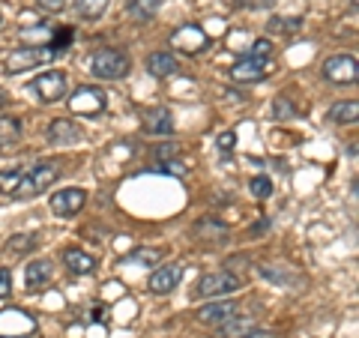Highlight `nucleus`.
Wrapping results in <instances>:
<instances>
[{
	"label": "nucleus",
	"instance_id": "6",
	"mask_svg": "<svg viewBox=\"0 0 359 338\" xmlns=\"http://www.w3.org/2000/svg\"><path fill=\"white\" fill-rule=\"evenodd\" d=\"M105 108H108V96H105V90H99V87L84 84L69 96V111L72 114L96 117V114H102Z\"/></svg>",
	"mask_w": 359,
	"mask_h": 338
},
{
	"label": "nucleus",
	"instance_id": "4",
	"mask_svg": "<svg viewBox=\"0 0 359 338\" xmlns=\"http://www.w3.org/2000/svg\"><path fill=\"white\" fill-rule=\"evenodd\" d=\"M132 69L129 58L117 48H99L93 54V60H90V72L96 78H102V81H120V78H126Z\"/></svg>",
	"mask_w": 359,
	"mask_h": 338
},
{
	"label": "nucleus",
	"instance_id": "10",
	"mask_svg": "<svg viewBox=\"0 0 359 338\" xmlns=\"http://www.w3.org/2000/svg\"><path fill=\"white\" fill-rule=\"evenodd\" d=\"M84 204H87V191L84 189H60L57 195H51V210L57 212L60 219H72V216H78V212L84 210Z\"/></svg>",
	"mask_w": 359,
	"mask_h": 338
},
{
	"label": "nucleus",
	"instance_id": "35",
	"mask_svg": "<svg viewBox=\"0 0 359 338\" xmlns=\"http://www.w3.org/2000/svg\"><path fill=\"white\" fill-rule=\"evenodd\" d=\"M13 290V273L9 269H0V297H6Z\"/></svg>",
	"mask_w": 359,
	"mask_h": 338
},
{
	"label": "nucleus",
	"instance_id": "2",
	"mask_svg": "<svg viewBox=\"0 0 359 338\" xmlns=\"http://www.w3.org/2000/svg\"><path fill=\"white\" fill-rule=\"evenodd\" d=\"M54 58H60V51L54 45H25V48H15L6 58V72H30L36 66L51 63Z\"/></svg>",
	"mask_w": 359,
	"mask_h": 338
},
{
	"label": "nucleus",
	"instance_id": "32",
	"mask_svg": "<svg viewBox=\"0 0 359 338\" xmlns=\"http://www.w3.org/2000/svg\"><path fill=\"white\" fill-rule=\"evenodd\" d=\"M69 42H72V30H69V27H63V30L54 33V42H51V45L63 54V51H66V45H69Z\"/></svg>",
	"mask_w": 359,
	"mask_h": 338
},
{
	"label": "nucleus",
	"instance_id": "30",
	"mask_svg": "<svg viewBox=\"0 0 359 338\" xmlns=\"http://www.w3.org/2000/svg\"><path fill=\"white\" fill-rule=\"evenodd\" d=\"M269 51H273V42H269V39H255V42H252V54H249V58L264 60V63H266Z\"/></svg>",
	"mask_w": 359,
	"mask_h": 338
},
{
	"label": "nucleus",
	"instance_id": "27",
	"mask_svg": "<svg viewBox=\"0 0 359 338\" xmlns=\"http://www.w3.org/2000/svg\"><path fill=\"white\" fill-rule=\"evenodd\" d=\"M249 326H252V320H245V318H240V314H233L231 320H224V323H222L219 338H231V335H237L240 330H249Z\"/></svg>",
	"mask_w": 359,
	"mask_h": 338
},
{
	"label": "nucleus",
	"instance_id": "21",
	"mask_svg": "<svg viewBox=\"0 0 359 338\" xmlns=\"http://www.w3.org/2000/svg\"><path fill=\"white\" fill-rule=\"evenodd\" d=\"M162 0H126V13L135 21H150L156 13H159Z\"/></svg>",
	"mask_w": 359,
	"mask_h": 338
},
{
	"label": "nucleus",
	"instance_id": "9",
	"mask_svg": "<svg viewBox=\"0 0 359 338\" xmlns=\"http://www.w3.org/2000/svg\"><path fill=\"white\" fill-rule=\"evenodd\" d=\"M323 78L332 84H356V75H359V63L353 54H335V58L323 60Z\"/></svg>",
	"mask_w": 359,
	"mask_h": 338
},
{
	"label": "nucleus",
	"instance_id": "20",
	"mask_svg": "<svg viewBox=\"0 0 359 338\" xmlns=\"http://www.w3.org/2000/svg\"><path fill=\"white\" fill-rule=\"evenodd\" d=\"M21 141V120L18 117H0V150H9Z\"/></svg>",
	"mask_w": 359,
	"mask_h": 338
},
{
	"label": "nucleus",
	"instance_id": "8",
	"mask_svg": "<svg viewBox=\"0 0 359 338\" xmlns=\"http://www.w3.org/2000/svg\"><path fill=\"white\" fill-rule=\"evenodd\" d=\"M186 276V264H165V266H156L150 278H147V288H150V294L156 297H168L171 290L180 288V281H183Z\"/></svg>",
	"mask_w": 359,
	"mask_h": 338
},
{
	"label": "nucleus",
	"instance_id": "25",
	"mask_svg": "<svg viewBox=\"0 0 359 338\" xmlns=\"http://www.w3.org/2000/svg\"><path fill=\"white\" fill-rule=\"evenodd\" d=\"M21 177H25V168H4L0 171V195H9L13 198L15 195V189L21 186Z\"/></svg>",
	"mask_w": 359,
	"mask_h": 338
},
{
	"label": "nucleus",
	"instance_id": "5",
	"mask_svg": "<svg viewBox=\"0 0 359 338\" xmlns=\"http://www.w3.org/2000/svg\"><path fill=\"white\" fill-rule=\"evenodd\" d=\"M237 290H240V278L233 273H228V269H222V273L201 276L192 294L198 299H228L231 294H237Z\"/></svg>",
	"mask_w": 359,
	"mask_h": 338
},
{
	"label": "nucleus",
	"instance_id": "14",
	"mask_svg": "<svg viewBox=\"0 0 359 338\" xmlns=\"http://www.w3.org/2000/svg\"><path fill=\"white\" fill-rule=\"evenodd\" d=\"M174 114L168 108H150V111H144V132H150V135H174Z\"/></svg>",
	"mask_w": 359,
	"mask_h": 338
},
{
	"label": "nucleus",
	"instance_id": "28",
	"mask_svg": "<svg viewBox=\"0 0 359 338\" xmlns=\"http://www.w3.org/2000/svg\"><path fill=\"white\" fill-rule=\"evenodd\" d=\"M249 191L257 201H266L269 195H273V183H269V177H252L249 180Z\"/></svg>",
	"mask_w": 359,
	"mask_h": 338
},
{
	"label": "nucleus",
	"instance_id": "13",
	"mask_svg": "<svg viewBox=\"0 0 359 338\" xmlns=\"http://www.w3.org/2000/svg\"><path fill=\"white\" fill-rule=\"evenodd\" d=\"M237 314V302L233 299H212L198 311V323L204 326H222L224 320H231Z\"/></svg>",
	"mask_w": 359,
	"mask_h": 338
},
{
	"label": "nucleus",
	"instance_id": "24",
	"mask_svg": "<svg viewBox=\"0 0 359 338\" xmlns=\"http://www.w3.org/2000/svg\"><path fill=\"white\" fill-rule=\"evenodd\" d=\"M36 249V234H13L6 240V255H27Z\"/></svg>",
	"mask_w": 359,
	"mask_h": 338
},
{
	"label": "nucleus",
	"instance_id": "19",
	"mask_svg": "<svg viewBox=\"0 0 359 338\" xmlns=\"http://www.w3.org/2000/svg\"><path fill=\"white\" fill-rule=\"evenodd\" d=\"M25 278H27V288H30V290L45 288V285H48V281L54 278V264H51V261H45V257H39V261L27 264Z\"/></svg>",
	"mask_w": 359,
	"mask_h": 338
},
{
	"label": "nucleus",
	"instance_id": "16",
	"mask_svg": "<svg viewBox=\"0 0 359 338\" xmlns=\"http://www.w3.org/2000/svg\"><path fill=\"white\" fill-rule=\"evenodd\" d=\"M63 266L75 276H90L96 269V257L87 255L84 249H66L63 252Z\"/></svg>",
	"mask_w": 359,
	"mask_h": 338
},
{
	"label": "nucleus",
	"instance_id": "1",
	"mask_svg": "<svg viewBox=\"0 0 359 338\" xmlns=\"http://www.w3.org/2000/svg\"><path fill=\"white\" fill-rule=\"evenodd\" d=\"M57 177H60V165L54 162V159H42V162L30 165L27 171H25V177H21V186L15 189L13 198H18V201L36 198L48 186H54V180H57Z\"/></svg>",
	"mask_w": 359,
	"mask_h": 338
},
{
	"label": "nucleus",
	"instance_id": "17",
	"mask_svg": "<svg viewBox=\"0 0 359 338\" xmlns=\"http://www.w3.org/2000/svg\"><path fill=\"white\" fill-rule=\"evenodd\" d=\"M177 69H180V63L171 51H153L147 58V72L153 78H171L177 75Z\"/></svg>",
	"mask_w": 359,
	"mask_h": 338
},
{
	"label": "nucleus",
	"instance_id": "15",
	"mask_svg": "<svg viewBox=\"0 0 359 338\" xmlns=\"http://www.w3.org/2000/svg\"><path fill=\"white\" fill-rule=\"evenodd\" d=\"M165 257V249H156V245H138L132 255L123 257V266H144V269H156L159 261Z\"/></svg>",
	"mask_w": 359,
	"mask_h": 338
},
{
	"label": "nucleus",
	"instance_id": "34",
	"mask_svg": "<svg viewBox=\"0 0 359 338\" xmlns=\"http://www.w3.org/2000/svg\"><path fill=\"white\" fill-rule=\"evenodd\" d=\"M36 6L45 9V13H63V9H66V0H36Z\"/></svg>",
	"mask_w": 359,
	"mask_h": 338
},
{
	"label": "nucleus",
	"instance_id": "31",
	"mask_svg": "<svg viewBox=\"0 0 359 338\" xmlns=\"http://www.w3.org/2000/svg\"><path fill=\"white\" fill-rule=\"evenodd\" d=\"M216 144H219V153L222 156H231L233 147H237V132H222Z\"/></svg>",
	"mask_w": 359,
	"mask_h": 338
},
{
	"label": "nucleus",
	"instance_id": "22",
	"mask_svg": "<svg viewBox=\"0 0 359 338\" xmlns=\"http://www.w3.org/2000/svg\"><path fill=\"white\" fill-rule=\"evenodd\" d=\"M359 117V105L356 102H339L330 108V123L335 126H347V123H356Z\"/></svg>",
	"mask_w": 359,
	"mask_h": 338
},
{
	"label": "nucleus",
	"instance_id": "29",
	"mask_svg": "<svg viewBox=\"0 0 359 338\" xmlns=\"http://www.w3.org/2000/svg\"><path fill=\"white\" fill-rule=\"evenodd\" d=\"M299 111L290 105V99H285V96H278L276 102H273V117L276 120H290V117H297Z\"/></svg>",
	"mask_w": 359,
	"mask_h": 338
},
{
	"label": "nucleus",
	"instance_id": "18",
	"mask_svg": "<svg viewBox=\"0 0 359 338\" xmlns=\"http://www.w3.org/2000/svg\"><path fill=\"white\" fill-rule=\"evenodd\" d=\"M195 236L198 240H204V243H210V245H219V243L228 240V228H224L219 219H201L195 224Z\"/></svg>",
	"mask_w": 359,
	"mask_h": 338
},
{
	"label": "nucleus",
	"instance_id": "11",
	"mask_svg": "<svg viewBox=\"0 0 359 338\" xmlns=\"http://www.w3.org/2000/svg\"><path fill=\"white\" fill-rule=\"evenodd\" d=\"M81 138H84V129L69 117H57L48 123V141L54 147H69V144H78Z\"/></svg>",
	"mask_w": 359,
	"mask_h": 338
},
{
	"label": "nucleus",
	"instance_id": "23",
	"mask_svg": "<svg viewBox=\"0 0 359 338\" xmlns=\"http://www.w3.org/2000/svg\"><path fill=\"white\" fill-rule=\"evenodd\" d=\"M108 9V0H75V13L81 15L84 21H96L102 18Z\"/></svg>",
	"mask_w": 359,
	"mask_h": 338
},
{
	"label": "nucleus",
	"instance_id": "3",
	"mask_svg": "<svg viewBox=\"0 0 359 338\" xmlns=\"http://www.w3.org/2000/svg\"><path fill=\"white\" fill-rule=\"evenodd\" d=\"M27 90L39 99L42 105H54V102H60V99H66V90H69V75H66L63 69H48V72H42V75L33 78V81L27 84Z\"/></svg>",
	"mask_w": 359,
	"mask_h": 338
},
{
	"label": "nucleus",
	"instance_id": "36",
	"mask_svg": "<svg viewBox=\"0 0 359 338\" xmlns=\"http://www.w3.org/2000/svg\"><path fill=\"white\" fill-rule=\"evenodd\" d=\"M9 105V93H6V90L4 87H0V111H4Z\"/></svg>",
	"mask_w": 359,
	"mask_h": 338
},
{
	"label": "nucleus",
	"instance_id": "7",
	"mask_svg": "<svg viewBox=\"0 0 359 338\" xmlns=\"http://www.w3.org/2000/svg\"><path fill=\"white\" fill-rule=\"evenodd\" d=\"M171 48L180 51V54H189V58H195V54L207 51L210 48V36L204 27L198 25H183L171 33Z\"/></svg>",
	"mask_w": 359,
	"mask_h": 338
},
{
	"label": "nucleus",
	"instance_id": "12",
	"mask_svg": "<svg viewBox=\"0 0 359 338\" xmlns=\"http://www.w3.org/2000/svg\"><path fill=\"white\" fill-rule=\"evenodd\" d=\"M228 78L233 84H257L266 78V63L264 60H255V58H243L231 66Z\"/></svg>",
	"mask_w": 359,
	"mask_h": 338
},
{
	"label": "nucleus",
	"instance_id": "26",
	"mask_svg": "<svg viewBox=\"0 0 359 338\" xmlns=\"http://www.w3.org/2000/svg\"><path fill=\"white\" fill-rule=\"evenodd\" d=\"M299 27H302V18H282V15H273L269 18V30L273 33H299Z\"/></svg>",
	"mask_w": 359,
	"mask_h": 338
},
{
	"label": "nucleus",
	"instance_id": "33",
	"mask_svg": "<svg viewBox=\"0 0 359 338\" xmlns=\"http://www.w3.org/2000/svg\"><path fill=\"white\" fill-rule=\"evenodd\" d=\"M159 171L171 174V177H186V168L180 165V162H171V159H162V162H159Z\"/></svg>",
	"mask_w": 359,
	"mask_h": 338
}]
</instances>
